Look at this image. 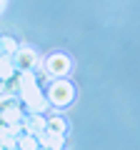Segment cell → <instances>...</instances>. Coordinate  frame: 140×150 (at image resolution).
I'll return each instance as SVG.
<instances>
[{
	"mask_svg": "<svg viewBox=\"0 0 140 150\" xmlns=\"http://www.w3.org/2000/svg\"><path fill=\"white\" fill-rule=\"evenodd\" d=\"M43 70H45L48 78H55V80H58V78H65V75L73 70V63H70V58L65 53H53V55L45 58Z\"/></svg>",
	"mask_w": 140,
	"mask_h": 150,
	"instance_id": "cell-2",
	"label": "cell"
},
{
	"mask_svg": "<svg viewBox=\"0 0 140 150\" xmlns=\"http://www.w3.org/2000/svg\"><path fill=\"white\" fill-rule=\"evenodd\" d=\"M45 98H48V103L53 108H68L73 103V98H75V88L65 78H58V80H53L48 85V95Z\"/></svg>",
	"mask_w": 140,
	"mask_h": 150,
	"instance_id": "cell-1",
	"label": "cell"
},
{
	"mask_svg": "<svg viewBox=\"0 0 140 150\" xmlns=\"http://www.w3.org/2000/svg\"><path fill=\"white\" fill-rule=\"evenodd\" d=\"M5 10V0H0V13Z\"/></svg>",
	"mask_w": 140,
	"mask_h": 150,
	"instance_id": "cell-12",
	"label": "cell"
},
{
	"mask_svg": "<svg viewBox=\"0 0 140 150\" xmlns=\"http://www.w3.org/2000/svg\"><path fill=\"white\" fill-rule=\"evenodd\" d=\"M15 63H13V55H0V80H10L15 75Z\"/></svg>",
	"mask_w": 140,
	"mask_h": 150,
	"instance_id": "cell-8",
	"label": "cell"
},
{
	"mask_svg": "<svg viewBox=\"0 0 140 150\" xmlns=\"http://www.w3.org/2000/svg\"><path fill=\"white\" fill-rule=\"evenodd\" d=\"M38 150H50V148H38Z\"/></svg>",
	"mask_w": 140,
	"mask_h": 150,
	"instance_id": "cell-13",
	"label": "cell"
},
{
	"mask_svg": "<svg viewBox=\"0 0 140 150\" xmlns=\"http://www.w3.org/2000/svg\"><path fill=\"white\" fill-rule=\"evenodd\" d=\"M20 48V45L13 40V38H8V35H3L0 38V55H13L15 50Z\"/></svg>",
	"mask_w": 140,
	"mask_h": 150,
	"instance_id": "cell-10",
	"label": "cell"
},
{
	"mask_svg": "<svg viewBox=\"0 0 140 150\" xmlns=\"http://www.w3.org/2000/svg\"><path fill=\"white\" fill-rule=\"evenodd\" d=\"M23 120V110L18 105V100L10 93H3L0 95V125H13Z\"/></svg>",
	"mask_w": 140,
	"mask_h": 150,
	"instance_id": "cell-3",
	"label": "cell"
},
{
	"mask_svg": "<svg viewBox=\"0 0 140 150\" xmlns=\"http://www.w3.org/2000/svg\"><path fill=\"white\" fill-rule=\"evenodd\" d=\"M45 130H53V133H65V120L63 118H48V128Z\"/></svg>",
	"mask_w": 140,
	"mask_h": 150,
	"instance_id": "cell-11",
	"label": "cell"
},
{
	"mask_svg": "<svg viewBox=\"0 0 140 150\" xmlns=\"http://www.w3.org/2000/svg\"><path fill=\"white\" fill-rule=\"evenodd\" d=\"M48 128V120L40 115V112H30V118L23 120V133H30V135H40L43 130Z\"/></svg>",
	"mask_w": 140,
	"mask_h": 150,
	"instance_id": "cell-6",
	"label": "cell"
},
{
	"mask_svg": "<svg viewBox=\"0 0 140 150\" xmlns=\"http://www.w3.org/2000/svg\"><path fill=\"white\" fill-rule=\"evenodd\" d=\"M38 140L43 143V148H50V150H60V148H63V133L43 130V133L38 135Z\"/></svg>",
	"mask_w": 140,
	"mask_h": 150,
	"instance_id": "cell-7",
	"label": "cell"
},
{
	"mask_svg": "<svg viewBox=\"0 0 140 150\" xmlns=\"http://www.w3.org/2000/svg\"><path fill=\"white\" fill-rule=\"evenodd\" d=\"M13 63H15L18 70H35V65H38V53L30 48H18L15 53H13Z\"/></svg>",
	"mask_w": 140,
	"mask_h": 150,
	"instance_id": "cell-5",
	"label": "cell"
},
{
	"mask_svg": "<svg viewBox=\"0 0 140 150\" xmlns=\"http://www.w3.org/2000/svg\"><path fill=\"white\" fill-rule=\"evenodd\" d=\"M20 98H23V103L28 105V110L30 112H40L43 115L45 112V108L50 105L48 103V98L40 93V85H35V88H30V90H25V93H20Z\"/></svg>",
	"mask_w": 140,
	"mask_h": 150,
	"instance_id": "cell-4",
	"label": "cell"
},
{
	"mask_svg": "<svg viewBox=\"0 0 140 150\" xmlns=\"http://www.w3.org/2000/svg\"><path fill=\"white\" fill-rule=\"evenodd\" d=\"M40 140H38V135H30V133H23V138H18V148L20 150H38L40 148Z\"/></svg>",
	"mask_w": 140,
	"mask_h": 150,
	"instance_id": "cell-9",
	"label": "cell"
}]
</instances>
